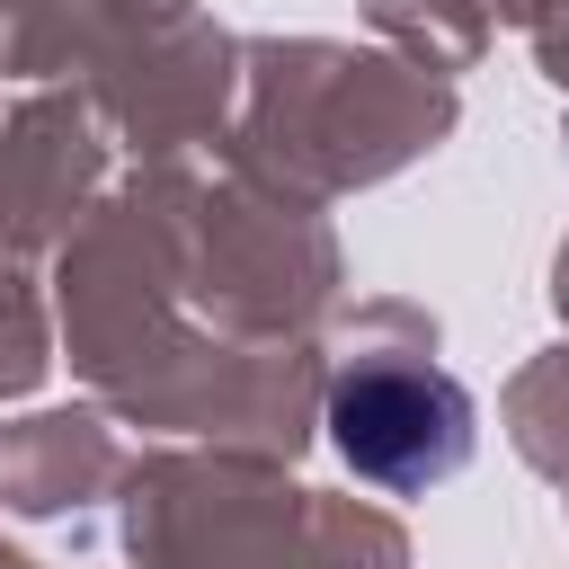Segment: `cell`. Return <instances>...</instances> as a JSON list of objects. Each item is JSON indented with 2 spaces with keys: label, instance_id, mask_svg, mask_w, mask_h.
<instances>
[{
  "label": "cell",
  "instance_id": "1",
  "mask_svg": "<svg viewBox=\"0 0 569 569\" xmlns=\"http://www.w3.org/2000/svg\"><path fill=\"white\" fill-rule=\"evenodd\" d=\"M329 445L347 453V471L418 498V489H436V480H453L471 462V400L436 365L373 356V365L338 373V391H329Z\"/></svg>",
  "mask_w": 569,
  "mask_h": 569
}]
</instances>
